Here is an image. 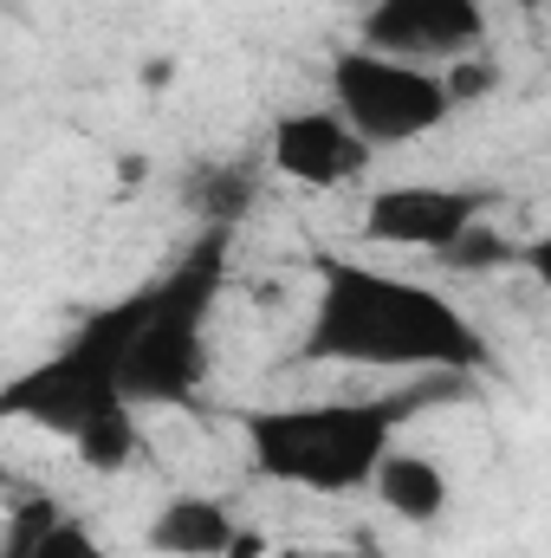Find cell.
<instances>
[{"instance_id": "obj_1", "label": "cell", "mask_w": 551, "mask_h": 558, "mask_svg": "<svg viewBox=\"0 0 551 558\" xmlns=\"http://www.w3.org/2000/svg\"><path fill=\"white\" fill-rule=\"evenodd\" d=\"M318 305L298 338L305 364H357V371H441V377H474L493 364L487 338L474 318L415 279L377 274L357 260H318Z\"/></svg>"}, {"instance_id": "obj_2", "label": "cell", "mask_w": 551, "mask_h": 558, "mask_svg": "<svg viewBox=\"0 0 551 558\" xmlns=\"http://www.w3.org/2000/svg\"><path fill=\"white\" fill-rule=\"evenodd\" d=\"M461 377H421L390 397H357V403H292V410H247V461L279 487L305 494H351L370 487V468L396 448L403 422L421 416L428 403L461 397Z\"/></svg>"}, {"instance_id": "obj_3", "label": "cell", "mask_w": 551, "mask_h": 558, "mask_svg": "<svg viewBox=\"0 0 551 558\" xmlns=\"http://www.w3.org/2000/svg\"><path fill=\"white\" fill-rule=\"evenodd\" d=\"M228 247H234V234L201 228L169 274L143 286V318L124 344V371H118V390L131 410L195 403V390L208 377V318L228 286Z\"/></svg>"}, {"instance_id": "obj_4", "label": "cell", "mask_w": 551, "mask_h": 558, "mask_svg": "<svg viewBox=\"0 0 551 558\" xmlns=\"http://www.w3.org/2000/svg\"><path fill=\"white\" fill-rule=\"evenodd\" d=\"M137 318H143V286L98 305V312H85V325L52 357H39L13 384H0V422H33V428L72 441L91 416L118 410L124 403L118 371H124V344H131Z\"/></svg>"}, {"instance_id": "obj_5", "label": "cell", "mask_w": 551, "mask_h": 558, "mask_svg": "<svg viewBox=\"0 0 551 558\" xmlns=\"http://www.w3.org/2000/svg\"><path fill=\"white\" fill-rule=\"evenodd\" d=\"M331 111L370 149H403V143H421L428 131H441L454 98H448L441 72L351 46L331 59Z\"/></svg>"}, {"instance_id": "obj_6", "label": "cell", "mask_w": 551, "mask_h": 558, "mask_svg": "<svg viewBox=\"0 0 551 558\" xmlns=\"http://www.w3.org/2000/svg\"><path fill=\"white\" fill-rule=\"evenodd\" d=\"M487 39L480 0H370L364 7V52L403 65H454L474 59Z\"/></svg>"}, {"instance_id": "obj_7", "label": "cell", "mask_w": 551, "mask_h": 558, "mask_svg": "<svg viewBox=\"0 0 551 558\" xmlns=\"http://www.w3.org/2000/svg\"><path fill=\"white\" fill-rule=\"evenodd\" d=\"M500 208V189H448V182H396L364 202V234L377 247L441 254L461 228L487 221Z\"/></svg>"}, {"instance_id": "obj_8", "label": "cell", "mask_w": 551, "mask_h": 558, "mask_svg": "<svg viewBox=\"0 0 551 558\" xmlns=\"http://www.w3.org/2000/svg\"><path fill=\"white\" fill-rule=\"evenodd\" d=\"M370 143L357 137L331 105L318 111H285L273 124V143H267V169L273 175H292L298 189H351L370 175Z\"/></svg>"}, {"instance_id": "obj_9", "label": "cell", "mask_w": 551, "mask_h": 558, "mask_svg": "<svg viewBox=\"0 0 551 558\" xmlns=\"http://www.w3.org/2000/svg\"><path fill=\"white\" fill-rule=\"evenodd\" d=\"M260 189H267V156H215V162H195V169H188L182 202H188V215H195L201 228L234 234V228L254 215Z\"/></svg>"}, {"instance_id": "obj_10", "label": "cell", "mask_w": 551, "mask_h": 558, "mask_svg": "<svg viewBox=\"0 0 551 558\" xmlns=\"http://www.w3.org/2000/svg\"><path fill=\"white\" fill-rule=\"evenodd\" d=\"M234 533H241V526H234V513H228L221 500H208V494H175V500L156 507L143 546L156 558H221L234 546Z\"/></svg>"}, {"instance_id": "obj_11", "label": "cell", "mask_w": 551, "mask_h": 558, "mask_svg": "<svg viewBox=\"0 0 551 558\" xmlns=\"http://www.w3.org/2000/svg\"><path fill=\"white\" fill-rule=\"evenodd\" d=\"M370 487H377V500H383L396 520H409V526H434V520L448 513V474H441V461H428V454H415V448H390V454L370 468Z\"/></svg>"}, {"instance_id": "obj_12", "label": "cell", "mask_w": 551, "mask_h": 558, "mask_svg": "<svg viewBox=\"0 0 551 558\" xmlns=\"http://www.w3.org/2000/svg\"><path fill=\"white\" fill-rule=\"evenodd\" d=\"M0 558H105V546L85 520L59 513L52 500H20L0 533Z\"/></svg>"}, {"instance_id": "obj_13", "label": "cell", "mask_w": 551, "mask_h": 558, "mask_svg": "<svg viewBox=\"0 0 551 558\" xmlns=\"http://www.w3.org/2000/svg\"><path fill=\"white\" fill-rule=\"evenodd\" d=\"M72 454H78L91 474H118V468H131V461H137V410L118 403V410L91 416L78 435H72Z\"/></svg>"}, {"instance_id": "obj_14", "label": "cell", "mask_w": 551, "mask_h": 558, "mask_svg": "<svg viewBox=\"0 0 551 558\" xmlns=\"http://www.w3.org/2000/svg\"><path fill=\"white\" fill-rule=\"evenodd\" d=\"M434 260H441L448 274H493V267H513V260H519V247H513L493 221H474V228H461Z\"/></svg>"}, {"instance_id": "obj_15", "label": "cell", "mask_w": 551, "mask_h": 558, "mask_svg": "<svg viewBox=\"0 0 551 558\" xmlns=\"http://www.w3.org/2000/svg\"><path fill=\"white\" fill-rule=\"evenodd\" d=\"M267 558H344V553H311V546H279V553H267Z\"/></svg>"}]
</instances>
